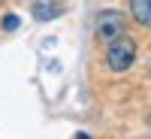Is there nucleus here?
Returning <instances> with one entry per match:
<instances>
[{"label": "nucleus", "instance_id": "1", "mask_svg": "<svg viewBox=\"0 0 151 139\" xmlns=\"http://www.w3.org/2000/svg\"><path fill=\"white\" fill-rule=\"evenodd\" d=\"M124 33H127V18H124L118 9H106V12L97 15V36L103 42L112 45L115 40H121Z\"/></svg>", "mask_w": 151, "mask_h": 139}, {"label": "nucleus", "instance_id": "2", "mask_svg": "<svg viewBox=\"0 0 151 139\" xmlns=\"http://www.w3.org/2000/svg\"><path fill=\"white\" fill-rule=\"evenodd\" d=\"M133 58H136V45L133 40H127V36H121V40H115L109 45V55H106V64L109 70H115V73H124L130 64H133Z\"/></svg>", "mask_w": 151, "mask_h": 139}, {"label": "nucleus", "instance_id": "3", "mask_svg": "<svg viewBox=\"0 0 151 139\" xmlns=\"http://www.w3.org/2000/svg\"><path fill=\"white\" fill-rule=\"evenodd\" d=\"M130 12L139 24L151 27V0H130Z\"/></svg>", "mask_w": 151, "mask_h": 139}, {"label": "nucleus", "instance_id": "4", "mask_svg": "<svg viewBox=\"0 0 151 139\" xmlns=\"http://www.w3.org/2000/svg\"><path fill=\"white\" fill-rule=\"evenodd\" d=\"M33 15L40 18V21H48V18H58V15H60V9H58V3H55V0H36Z\"/></svg>", "mask_w": 151, "mask_h": 139}, {"label": "nucleus", "instance_id": "5", "mask_svg": "<svg viewBox=\"0 0 151 139\" xmlns=\"http://www.w3.org/2000/svg\"><path fill=\"white\" fill-rule=\"evenodd\" d=\"M3 27H6V30H15V27H18V15H6V18H3Z\"/></svg>", "mask_w": 151, "mask_h": 139}, {"label": "nucleus", "instance_id": "6", "mask_svg": "<svg viewBox=\"0 0 151 139\" xmlns=\"http://www.w3.org/2000/svg\"><path fill=\"white\" fill-rule=\"evenodd\" d=\"M76 139H91V136H85V133H79V136H76Z\"/></svg>", "mask_w": 151, "mask_h": 139}]
</instances>
